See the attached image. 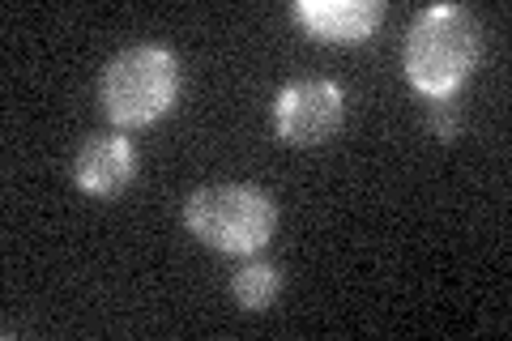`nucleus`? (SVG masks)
<instances>
[{
	"instance_id": "1",
	"label": "nucleus",
	"mask_w": 512,
	"mask_h": 341,
	"mask_svg": "<svg viewBox=\"0 0 512 341\" xmlns=\"http://www.w3.org/2000/svg\"><path fill=\"white\" fill-rule=\"evenodd\" d=\"M483 56V30L461 5H431L410 22L406 77L427 99H453Z\"/></svg>"
},
{
	"instance_id": "2",
	"label": "nucleus",
	"mask_w": 512,
	"mask_h": 341,
	"mask_svg": "<svg viewBox=\"0 0 512 341\" xmlns=\"http://www.w3.org/2000/svg\"><path fill=\"white\" fill-rule=\"evenodd\" d=\"M99 99L116 128H141L163 120L180 99V60L163 43H137L107 60Z\"/></svg>"
},
{
	"instance_id": "3",
	"label": "nucleus",
	"mask_w": 512,
	"mask_h": 341,
	"mask_svg": "<svg viewBox=\"0 0 512 341\" xmlns=\"http://www.w3.org/2000/svg\"><path fill=\"white\" fill-rule=\"evenodd\" d=\"M184 222L205 248L252 256L278 231V205L256 184H210L184 201Z\"/></svg>"
},
{
	"instance_id": "4",
	"label": "nucleus",
	"mask_w": 512,
	"mask_h": 341,
	"mask_svg": "<svg viewBox=\"0 0 512 341\" xmlns=\"http://www.w3.org/2000/svg\"><path fill=\"white\" fill-rule=\"evenodd\" d=\"M346 116V94L338 81L329 77H303L282 86L278 103H274V120H278V137L291 145H320L342 128Z\"/></svg>"
},
{
	"instance_id": "5",
	"label": "nucleus",
	"mask_w": 512,
	"mask_h": 341,
	"mask_svg": "<svg viewBox=\"0 0 512 341\" xmlns=\"http://www.w3.org/2000/svg\"><path fill=\"white\" fill-rule=\"evenodd\" d=\"M133 175H137V150L120 133L86 137L73 158V180L90 197H116V192L133 184Z\"/></svg>"
},
{
	"instance_id": "6",
	"label": "nucleus",
	"mask_w": 512,
	"mask_h": 341,
	"mask_svg": "<svg viewBox=\"0 0 512 341\" xmlns=\"http://www.w3.org/2000/svg\"><path fill=\"white\" fill-rule=\"evenodd\" d=\"M295 18L308 26L316 39L355 43V39L376 35L384 5L380 0H299Z\"/></svg>"
},
{
	"instance_id": "7",
	"label": "nucleus",
	"mask_w": 512,
	"mask_h": 341,
	"mask_svg": "<svg viewBox=\"0 0 512 341\" xmlns=\"http://www.w3.org/2000/svg\"><path fill=\"white\" fill-rule=\"evenodd\" d=\"M231 290H235L239 307H248V312H265V307L278 299V290H282V273L274 265H265V261H252L244 269H235Z\"/></svg>"
},
{
	"instance_id": "8",
	"label": "nucleus",
	"mask_w": 512,
	"mask_h": 341,
	"mask_svg": "<svg viewBox=\"0 0 512 341\" xmlns=\"http://www.w3.org/2000/svg\"><path fill=\"white\" fill-rule=\"evenodd\" d=\"M427 124H431V133H436L440 141H453L461 133V111L453 107V99H431Z\"/></svg>"
}]
</instances>
